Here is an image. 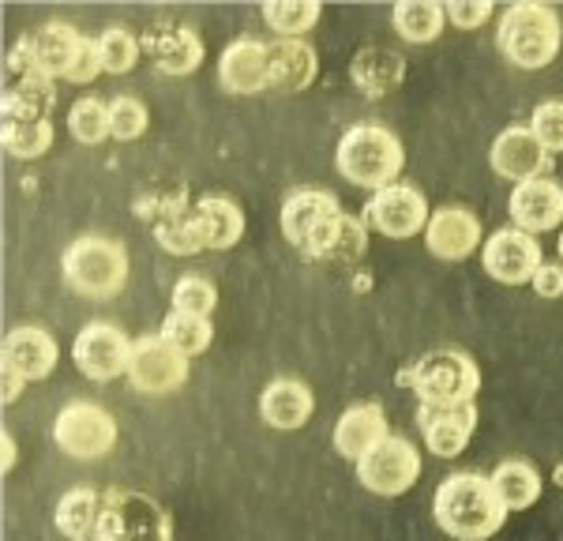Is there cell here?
<instances>
[{
    "instance_id": "obj_1",
    "label": "cell",
    "mask_w": 563,
    "mask_h": 541,
    "mask_svg": "<svg viewBox=\"0 0 563 541\" xmlns=\"http://www.w3.org/2000/svg\"><path fill=\"white\" fill-rule=\"evenodd\" d=\"M282 238L289 241L312 264L350 267L365 260L368 252V225L361 214H350L323 188H301L286 196L278 211Z\"/></svg>"
},
{
    "instance_id": "obj_2",
    "label": "cell",
    "mask_w": 563,
    "mask_h": 541,
    "mask_svg": "<svg viewBox=\"0 0 563 541\" xmlns=\"http://www.w3.org/2000/svg\"><path fill=\"white\" fill-rule=\"evenodd\" d=\"M435 527L455 541H488L507 522V508L499 500L493 477L477 471H459L443 477L432 500Z\"/></svg>"
},
{
    "instance_id": "obj_3",
    "label": "cell",
    "mask_w": 563,
    "mask_h": 541,
    "mask_svg": "<svg viewBox=\"0 0 563 541\" xmlns=\"http://www.w3.org/2000/svg\"><path fill=\"white\" fill-rule=\"evenodd\" d=\"M334 169L350 185L379 192V188L398 185L406 169V147L387 124L361 121L342 132L339 147H334Z\"/></svg>"
},
{
    "instance_id": "obj_4",
    "label": "cell",
    "mask_w": 563,
    "mask_h": 541,
    "mask_svg": "<svg viewBox=\"0 0 563 541\" xmlns=\"http://www.w3.org/2000/svg\"><path fill=\"white\" fill-rule=\"evenodd\" d=\"M496 45L507 65L522 71H541L560 57L563 45V23L556 8L549 4H511L496 23Z\"/></svg>"
},
{
    "instance_id": "obj_5",
    "label": "cell",
    "mask_w": 563,
    "mask_h": 541,
    "mask_svg": "<svg viewBox=\"0 0 563 541\" xmlns=\"http://www.w3.org/2000/svg\"><path fill=\"white\" fill-rule=\"evenodd\" d=\"M398 384L413 387L421 406H466L481 391V368L466 350L440 346L417 357L410 368H402Z\"/></svg>"
},
{
    "instance_id": "obj_6",
    "label": "cell",
    "mask_w": 563,
    "mask_h": 541,
    "mask_svg": "<svg viewBox=\"0 0 563 541\" xmlns=\"http://www.w3.org/2000/svg\"><path fill=\"white\" fill-rule=\"evenodd\" d=\"M129 252L121 241L102 238V233H87L76 238L60 256V275H65L68 290L90 301H109L129 286Z\"/></svg>"
},
{
    "instance_id": "obj_7",
    "label": "cell",
    "mask_w": 563,
    "mask_h": 541,
    "mask_svg": "<svg viewBox=\"0 0 563 541\" xmlns=\"http://www.w3.org/2000/svg\"><path fill=\"white\" fill-rule=\"evenodd\" d=\"M95 541H174V516L140 489H109Z\"/></svg>"
},
{
    "instance_id": "obj_8",
    "label": "cell",
    "mask_w": 563,
    "mask_h": 541,
    "mask_svg": "<svg viewBox=\"0 0 563 541\" xmlns=\"http://www.w3.org/2000/svg\"><path fill=\"white\" fill-rule=\"evenodd\" d=\"M121 440V429H117V418L98 402L76 399L65 402L53 418V444H57L65 455L79 459V463H98Z\"/></svg>"
},
{
    "instance_id": "obj_9",
    "label": "cell",
    "mask_w": 563,
    "mask_h": 541,
    "mask_svg": "<svg viewBox=\"0 0 563 541\" xmlns=\"http://www.w3.org/2000/svg\"><path fill=\"white\" fill-rule=\"evenodd\" d=\"M353 471H357V482L372 496H406L421 482V451H417L413 440L390 432Z\"/></svg>"
},
{
    "instance_id": "obj_10",
    "label": "cell",
    "mask_w": 563,
    "mask_h": 541,
    "mask_svg": "<svg viewBox=\"0 0 563 541\" xmlns=\"http://www.w3.org/2000/svg\"><path fill=\"white\" fill-rule=\"evenodd\" d=\"M132 346H135V339L124 335L117 323L95 320L79 331L76 342H71V361H76V368L87 380L113 384V380H121V376H129Z\"/></svg>"
},
{
    "instance_id": "obj_11",
    "label": "cell",
    "mask_w": 563,
    "mask_h": 541,
    "mask_svg": "<svg viewBox=\"0 0 563 541\" xmlns=\"http://www.w3.org/2000/svg\"><path fill=\"white\" fill-rule=\"evenodd\" d=\"M368 230L384 233L390 241H410L417 233H424V225L432 219V207L424 200L421 188L413 185H390L368 196L365 211H361Z\"/></svg>"
},
{
    "instance_id": "obj_12",
    "label": "cell",
    "mask_w": 563,
    "mask_h": 541,
    "mask_svg": "<svg viewBox=\"0 0 563 541\" xmlns=\"http://www.w3.org/2000/svg\"><path fill=\"white\" fill-rule=\"evenodd\" d=\"M129 384L140 395H151V399L177 395L188 384V357L169 346L162 335H140L132 346Z\"/></svg>"
},
{
    "instance_id": "obj_13",
    "label": "cell",
    "mask_w": 563,
    "mask_h": 541,
    "mask_svg": "<svg viewBox=\"0 0 563 541\" xmlns=\"http://www.w3.org/2000/svg\"><path fill=\"white\" fill-rule=\"evenodd\" d=\"M541 264L544 256L538 238L522 233L519 225H504V230L488 233L485 245H481V267L499 286H530Z\"/></svg>"
},
{
    "instance_id": "obj_14",
    "label": "cell",
    "mask_w": 563,
    "mask_h": 541,
    "mask_svg": "<svg viewBox=\"0 0 563 541\" xmlns=\"http://www.w3.org/2000/svg\"><path fill=\"white\" fill-rule=\"evenodd\" d=\"M488 166H493V174L515 180V185L552 177V155L538 143L530 124H507L488 147Z\"/></svg>"
},
{
    "instance_id": "obj_15",
    "label": "cell",
    "mask_w": 563,
    "mask_h": 541,
    "mask_svg": "<svg viewBox=\"0 0 563 541\" xmlns=\"http://www.w3.org/2000/svg\"><path fill=\"white\" fill-rule=\"evenodd\" d=\"M424 245L435 260H448V264H462L474 252L485 245V230H481V219L470 207H435L429 225H424Z\"/></svg>"
},
{
    "instance_id": "obj_16",
    "label": "cell",
    "mask_w": 563,
    "mask_h": 541,
    "mask_svg": "<svg viewBox=\"0 0 563 541\" xmlns=\"http://www.w3.org/2000/svg\"><path fill=\"white\" fill-rule=\"evenodd\" d=\"M511 225H519L530 238H541L549 230H563V185L556 177H538V180H522L511 188Z\"/></svg>"
},
{
    "instance_id": "obj_17",
    "label": "cell",
    "mask_w": 563,
    "mask_h": 541,
    "mask_svg": "<svg viewBox=\"0 0 563 541\" xmlns=\"http://www.w3.org/2000/svg\"><path fill=\"white\" fill-rule=\"evenodd\" d=\"M218 84L225 95H263L271 90V42L238 38L222 49L218 57Z\"/></svg>"
},
{
    "instance_id": "obj_18",
    "label": "cell",
    "mask_w": 563,
    "mask_h": 541,
    "mask_svg": "<svg viewBox=\"0 0 563 541\" xmlns=\"http://www.w3.org/2000/svg\"><path fill=\"white\" fill-rule=\"evenodd\" d=\"M417 429L435 459H459L477 429V402L466 406H417Z\"/></svg>"
},
{
    "instance_id": "obj_19",
    "label": "cell",
    "mask_w": 563,
    "mask_h": 541,
    "mask_svg": "<svg viewBox=\"0 0 563 541\" xmlns=\"http://www.w3.org/2000/svg\"><path fill=\"white\" fill-rule=\"evenodd\" d=\"M57 361H60V346L45 328L23 323V328H12L4 335V373L20 376L23 384L49 380Z\"/></svg>"
},
{
    "instance_id": "obj_20",
    "label": "cell",
    "mask_w": 563,
    "mask_h": 541,
    "mask_svg": "<svg viewBox=\"0 0 563 541\" xmlns=\"http://www.w3.org/2000/svg\"><path fill=\"white\" fill-rule=\"evenodd\" d=\"M316 413V395L312 387L294 380V376H278L263 387L260 395V418L263 426L278 429V432H297L312 421Z\"/></svg>"
},
{
    "instance_id": "obj_21",
    "label": "cell",
    "mask_w": 563,
    "mask_h": 541,
    "mask_svg": "<svg viewBox=\"0 0 563 541\" xmlns=\"http://www.w3.org/2000/svg\"><path fill=\"white\" fill-rule=\"evenodd\" d=\"M390 429H387V413L379 402H357L334 421V451H339L346 463L357 466L361 459L368 455L379 440H387Z\"/></svg>"
},
{
    "instance_id": "obj_22",
    "label": "cell",
    "mask_w": 563,
    "mask_h": 541,
    "mask_svg": "<svg viewBox=\"0 0 563 541\" xmlns=\"http://www.w3.org/2000/svg\"><path fill=\"white\" fill-rule=\"evenodd\" d=\"M320 76V53L305 38L271 42V90L275 95H301Z\"/></svg>"
},
{
    "instance_id": "obj_23",
    "label": "cell",
    "mask_w": 563,
    "mask_h": 541,
    "mask_svg": "<svg viewBox=\"0 0 563 541\" xmlns=\"http://www.w3.org/2000/svg\"><path fill=\"white\" fill-rule=\"evenodd\" d=\"M192 225L203 241V252H230L244 238V211L230 196H199L192 203Z\"/></svg>"
},
{
    "instance_id": "obj_24",
    "label": "cell",
    "mask_w": 563,
    "mask_h": 541,
    "mask_svg": "<svg viewBox=\"0 0 563 541\" xmlns=\"http://www.w3.org/2000/svg\"><path fill=\"white\" fill-rule=\"evenodd\" d=\"M143 49L151 53L154 65H158V71H166V76H192L207 57V45L192 26H174V23L151 31L143 38Z\"/></svg>"
},
{
    "instance_id": "obj_25",
    "label": "cell",
    "mask_w": 563,
    "mask_h": 541,
    "mask_svg": "<svg viewBox=\"0 0 563 541\" xmlns=\"http://www.w3.org/2000/svg\"><path fill=\"white\" fill-rule=\"evenodd\" d=\"M350 79H353V87H357L365 98H387L390 90L402 87L406 60L398 57L395 49H384V45H368V49L353 53Z\"/></svg>"
},
{
    "instance_id": "obj_26",
    "label": "cell",
    "mask_w": 563,
    "mask_h": 541,
    "mask_svg": "<svg viewBox=\"0 0 563 541\" xmlns=\"http://www.w3.org/2000/svg\"><path fill=\"white\" fill-rule=\"evenodd\" d=\"M26 42H31L34 49V65L45 79H65V71L71 65V57H76L79 42H84V34L76 31L71 23H42L38 31L26 34Z\"/></svg>"
},
{
    "instance_id": "obj_27",
    "label": "cell",
    "mask_w": 563,
    "mask_h": 541,
    "mask_svg": "<svg viewBox=\"0 0 563 541\" xmlns=\"http://www.w3.org/2000/svg\"><path fill=\"white\" fill-rule=\"evenodd\" d=\"M53 106H57V87L45 76L12 79L0 98V117L4 121H49Z\"/></svg>"
},
{
    "instance_id": "obj_28",
    "label": "cell",
    "mask_w": 563,
    "mask_h": 541,
    "mask_svg": "<svg viewBox=\"0 0 563 541\" xmlns=\"http://www.w3.org/2000/svg\"><path fill=\"white\" fill-rule=\"evenodd\" d=\"M102 500L106 493L90 489V485H76L57 500V511H53V522L68 541H95L98 519H102Z\"/></svg>"
},
{
    "instance_id": "obj_29",
    "label": "cell",
    "mask_w": 563,
    "mask_h": 541,
    "mask_svg": "<svg viewBox=\"0 0 563 541\" xmlns=\"http://www.w3.org/2000/svg\"><path fill=\"white\" fill-rule=\"evenodd\" d=\"M488 477H493V485H496L499 500H504L507 516H511V511L533 508V504L541 500V493H544L541 471L533 463H526V459H507V463H499Z\"/></svg>"
},
{
    "instance_id": "obj_30",
    "label": "cell",
    "mask_w": 563,
    "mask_h": 541,
    "mask_svg": "<svg viewBox=\"0 0 563 541\" xmlns=\"http://www.w3.org/2000/svg\"><path fill=\"white\" fill-rule=\"evenodd\" d=\"M390 23H395L398 38L410 45H429L443 34L448 26V4H435V0H402L390 12Z\"/></svg>"
},
{
    "instance_id": "obj_31",
    "label": "cell",
    "mask_w": 563,
    "mask_h": 541,
    "mask_svg": "<svg viewBox=\"0 0 563 541\" xmlns=\"http://www.w3.org/2000/svg\"><path fill=\"white\" fill-rule=\"evenodd\" d=\"M158 335L166 339L174 350H180V354H185L188 361H192V357H199V354H207V350H211L214 323L203 320V316H188V312L169 309L166 320H162V328H158Z\"/></svg>"
},
{
    "instance_id": "obj_32",
    "label": "cell",
    "mask_w": 563,
    "mask_h": 541,
    "mask_svg": "<svg viewBox=\"0 0 563 541\" xmlns=\"http://www.w3.org/2000/svg\"><path fill=\"white\" fill-rule=\"evenodd\" d=\"M323 15L320 0H271L263 4V23L278 34V38H305Z\"/></svg>"
},
{
    "instance_id": "obj_33",
    "label": "cell",
    "mask_w": 563,
    "mask_h": 541,
    "mask_svg": "<svg viewBox=\"0 0 563 541\" xmlns=\"http://www.w3.org/2000/svg\"><path fill=\"white\" fill-rule=\"evenodd\" d=\"M53 140H57L53 121H4V129H0V143H4V151L12 158H23V162L49 155Z\"/></svg>"
},
{
    "instance_id": "obj_34",
    "label": "cell",
    "mask_w": 563,
    "mask_h": 541,
    "mask_svg": "<svg viewBox=\"0 0 563 541\" xmlns=\"http://www.w3.org/2000/svg\"><path fill=\"white\" fill-rule=\"evenodd\" d=\"M68 132L76 135L84 147H98V143L113 140V129H109V102H102V98H95V95L71 102Z\"/></svg>"
},
{
    "instance_id": "obj_35",
    "label": "cell",
    "mask_w": 563,
    "mask_h": 541,
    "mask_svg": "<svg viewBox=\"0 0 563 541\" xmlns=\"http://www.w3.org/2000/svg\"><path fill=\"white\" fill-rule=\"evenodd\" d=\"M98 45H102V65L109 76H129V71L140 65L143 42L135 38L129 26H106L98 34Z\"/></svg>"
},
{
    "instance_id": "obj_36",
    "label": "cell",
    "mask_w": 563,
    "mask_h": 541,
    "mask_svg": "<svg viewBox=\"0 0 563 541\" xmlns=\"http://www.w3.org/2000/svg\"><path fill=\"white\" fill-rule=\"evenodd\" d=\"M169 305L177 312H188V316H203V320H214V309H218V286L211 278L203 275H180L174 283V294H169Z\"/></svg>"
},
{
    "instance_id": "obj_37",
    "label": "cell",
    "mask_w": 563,
    "mask_h": 541,
    "mask_svg": "<svg viewBox=\"0 0 563 541\" xmlns=\"http://www.w3.org/2000/svg\"><path fill=\"white\" fill-rule=\"evenodd\" d=\"M151 124V110L147 102H140L135 95H117L109 102V129H113V140L117 143H132L147 132Z\"/></svg>"
},
{
    "instance_id": "obj_38",
    "label": "cell",
    "mask_w": 563,
    "mask_h": 541,
    "mask_svg": "<svg viewBox=\"0 0 563 541\" xmlns=\"http://www.w3.org/2000/svg\"><path fill=\"white\" fill-rule=\"evenodd\" d=\"M192 211V207H188ZM174 214V219L151 225L154 230V241L162 245V252H169V256H199L203 252V241H199L196 225H192V214Z\"/></svg>"
},
{
    "instance_id": "obj_39",
    "label": "cell",
    "mask_w": 563,
    "mask_h": 541,
    "mask_svg": "<svg viewBox=\"0 0 563 541\" xmlns=\"http://www.w3.org/2000/svg\"><path fill=\"white\" fill-rule=\"evenodd\" d=\"M530 132L549 155L563 151V102H538L530 113Z\"/></svg>"
},
{
    "instance_id": "obj_40",
    "label": "cell",
    "mask_w": 563,
    "mask_h": 541,
    "mask_svg": "<svg viewBox=\"0 0 563 541\" xmlns=\"http://www.w3.org/2000/svg\"><path fill=\"white\" fill-rule=\"evenodd\" d=\"M102 71H106V65H102V45H98V38L84 34V42H79L76 57H71V65L65 71V84H76V87L95 84V79L102 76Z\"/></svg>"
},
{
    "instance_id": "obj_41",
    "label": "cell",
    "mask_w": 563,
    "mask_h": 541,
    "mask_svg": "<svg viewBox=\"0 0 563 541\" xmlns=\"http://www.w3.org/2000/svg\"><path fill=\"white\" fill-rule=\"evenodd\" d=\"M496 8L488 0H455L448 4V23H455L459 31H481L488 20H493Z\"/></svg>"
},
{
    "instance_id": "obj_42",
    "label": "cell",
    "mask_w": 563,
    "mask_h": 541,
    "mask_svg": "<svg viewBox=\"0 0 563 541\" xmlns=\"http://www.w3.org/2000/svg\"><path fill=\"white\" fill-rule=\"evenodd\" d=\"M530 286H533V294L544 297V301H556V297H563V264H549V260H544Z\"/></svg>"
},
{
    "instance_id": "obj_43",
    "label": "cell",
    "mask_w": 563,
    "mask_h": 541,
    "mask_svg": "<svg viewBox=\"0 0 563 541\" xmlns=\"http://www.w3.org/2000/svg\"><path fill=\"white\" fill-rule=\"evenodd\" d=\"M0 471L12 474L15 471V437L4 429V437H0Z\"/></svg>"
},
{
    "instance_id": "obj_44",
    "label": "cell",
    "mask_w": 563,
    "mask_h": 541,
    "mask_svg": "<svg viewBox=\"0 0 563 541\" xmlns=\"http://www.w3.org/2000/svg\"><path fill=\"white\" fill-rule=\"evenodd\" d=\"M23 380H20V376H8L4 373V395H0V399H4V406H12L15 399H20V395H23Z\"/></svg>"
},
{
    "instance_id": "obj_45",
    "label": "cell",
    "mask_w": 563,
    "mask_h": 541,
    "mask_svg": "<svg viewBox=\"0 0 563 541\" xmlns=\"http://www.w3.org/2000/svg\"><path fill=\"white\" fill-rule=\"evenodd\" d=\"M556 485H563V466H556Z\"/></svg>"
},
{
    "instance_id": "obj_46",
    "label": "cell",
    "mask_w": 563,
    "mask_h": 541,
    "mask_svg": "<svg viewBox=\"0 0 563 541\" xmlns=\"http://www.w3.org/2000/svg\"><path fill=\"white\" fill-rule=\"evenodd\" d=\"M556 249H560V264H563V230H560V245Z\"/></svg>"
}]
</instances>
